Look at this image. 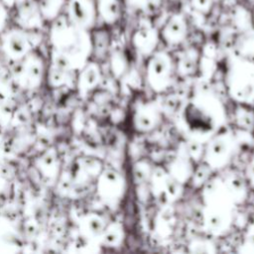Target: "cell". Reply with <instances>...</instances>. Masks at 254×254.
<instances>
[{
  "instance_id": "obj_8",
  "label": "cell",
  "mask_w": 254,
  "mask_h": 254,
  "mask_svg": "<svg viewBox=\"0 0 254 254\" xmlns=\"http://www.w3.org/2000/svg\"><path fill=\"white\" fill-rule=\"evenodd\" d=\"M192 161L189 157L187 151L180 153L170 164V171L168 172L177 182L183 184L191 178L193 168L191 165Z\"/></svg>"
},
{
  "instance_id": "obj_7",
  "label": "cell",
  "mask_w": 254,
  "mask_h": 254,
  "mask_svg": "<svg viewBox=\"0 0 254 254\" xmlns=\"http://www.w3.org/2000/svg\"><path fill=\"white\" fill-rule=\"evenodd\" d=\"M124 180L120 174L109 171L105 174L103 183V193L109 203L117 204L124 193Z\"/></svg>"
},
{
  "instance_id": "obj_10",
  "label": "cell",
  "mask_w": 254,
  "mask_h": 254,
  "mask_svg": "<svg viewBox=\"0 0 254 254\" xmlns=\"http://www.w3.org/2000/svg\"><path fill=\"white\" fill-rule=\"evenodd\" d=\"M163 36L165 41L169 44L180 43L185 36V26L182 21L173 19L165 28Z\"/></svg>"
},
{
  "instance_id": "obj_11",
  "label": "cell",
  "mask_w": 254,
  "mask_h": 254,
  "mask_svg": "<svg viewBox=\"0 0 254 254\" xmlns=\"http://www.w3.org/2000/svg\"><path fill=\"white\" fill-rule=\"evenodd\" d=\"M235 120L239 128L244 130H250L254 126V115L247 105L241 104L237 108L235 113Z\"/></svg>"
},
{
  "instance_id": "obj_13",
  "label": "cell",
  "mask_w": 254,
  "mask_h": 254,
  "mask_svg": "<svg viewBox=\"0 0 254 254\" xmlns=\"http://www.w3.org/2000/svg\"><path fill=\"white\" fill-rule=\"evenodd\" d=\"M106 241L112 246H118L121 244L123 237H124V232L123 228L120 224L118 223H113L108 227V230L106 229Z\"/></svg>"
},
{
  "instance_id": "obj_2",
  "label": "cell",
  "mask_w": 254,
  "mask_h": 254,
  "mask_svg": "<svg viewBox=\"0 0 254 254\" xmlns=\"http://www.w3.org/2000/svg\"><path fill=\"white\" fill-rule=\"evenodd\" d=\"M225 82L233 100L247 106L254 105V63L246 58L234 59L228 64Z\"/></svg>"
},
{
  "instance_id": "obj_12",
  "label": "cell",
  "mask_w": 254,
  "mask_h": 254,
  "mask_svg": "<svg viewBox=\"0 0 254 254\" xmlns=\"http://www.w3.org/2000/svg\"><path fill=\"white\" fill-rule=\"evenodd\" d=\"M211 172L212 170L205 163H202V165H199L195 170L193 169V172L191 175L193 186L196 188L204 186L205 183L209 180V175L211 174Z\"/></svg>"
},
{
  "instance_id": "obj_9",
  "label": "cell",
  "mask_w": 254,
  "mask_h": 254,
  "mask_svg": "<svg viewBox=\"0 0 254 254\" xmlns=\"http://www.w3.org/2000/svg\"><path fill=\"white\" fill-rule=\"evenodd\" d=\"M236 204L241 203L247 194L245 181L235 173H227L220 177Z\"/></svg>"
},
{
  "instance_id": "obj_6",
  "label": "cell",
  "mask_w": 254,
  "mask_h": 254,
  "mask_svg": "<svg viewBox=\"0 0 254 254\" xmlns=\"http://www.w3.org/2000/svg\"><path fill=\"white\" fill-rule=\"evenodd\" d=\"M161 120L158 107L151 102L140 104L134 112L133 123L137 131L148 132L153 130Z\"/></svg>"
},
{
  "instance_id": "obj_3",
  "label": "cell",
  "mask_w": 254,
  "mask_h": 254,
  "mask_svg": "<svg viewBox=\"0 0 254 254\" xmlns=\"http://www.w3.org/2000/svg\"><path fill=\"white\" fill-rule=\"evenodd\" d=\"M204 144L202 161L212 171L224 169L237 152L236 136L229 130L220 129Z\"/></svg>"
},
{
  "instance_id": "obj_5",
  "label": "cell",
  "mask_w": 254,
  "mask_h": 254,
  "mask_svg": "<svg viewBox=\"0 0 254 254\" xmlns=\"http://www.w3.org/2000/svg\"><path fill=\"white\" fill-rule=\"evenodd\" d=\"M150 184L152 191L158 197H164L166 200L171 201L179 194L180 183L171 177L168 172L160 168L151 173Z\"/></svg>"
},
{
  "instance_id": "obj_4",
  "label": "cell",
  "mask_w": 254,
  "mask_h": 254,
  "mask_svg": "<svg viewBox=\"0 0 254 254\" xmlns=\"http://www.w3.org/2000/svg\"><path fill=\"white\" fill-rule=\"evenodd\" d=\"M174 67L171 58L165 53H157L149 60L146 67V78L150 87L162 92L172 84Z\"/></svg>"
},
{
  "instance_id": "obj_14",
  "label": "cell",
  "mask_w": 254,
  "mask_h": 254,
  "mask_svg": "<svg viewBox=\"0 0 254 254\" xmlns=\"http://www.w3.org/2000/svg\"><path fill=\"white\" fill-rule=\"evenodd\" d=\"M245 180L247 184L254 189V152L247 162L245 169Z\"/></svg>"
},
{
  "instance_id": "obj_1",
  "label": "cell",
  "mask_w": 254,
  "mask_h": 254,
  "mask_svg": "<svg viewBox=\"0 0 254 254\" xmlns=\"http://www.w3.org/2000/svg\"><path fill=\"white\" fill-rule=\"evenodd\" d=\"M180 127L189 140L206 142L222 129L225 113L218 98L207 91L196 92L183 107Z\"/></svg>"
}]
</instances>
